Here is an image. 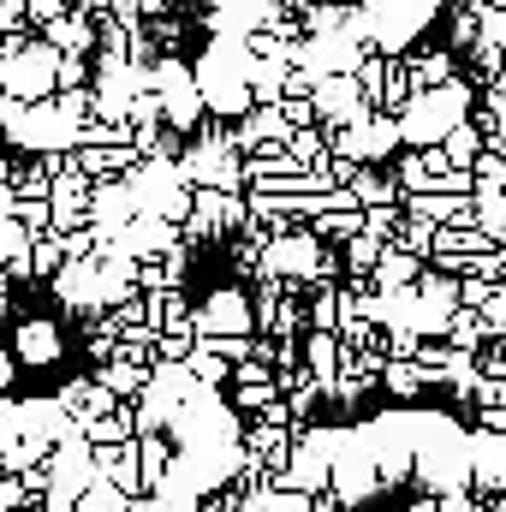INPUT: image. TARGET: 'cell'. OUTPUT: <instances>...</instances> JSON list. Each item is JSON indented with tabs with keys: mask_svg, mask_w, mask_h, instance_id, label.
I'll use <instances>...</instances> for the list:
<instances>
[{
	"mask_svg": "<svg viewBox=\"0 0 506 512\" xmlns=\"http://www.w3.org/2000/svg\"><path fill=\"white\" fill-rule=\"evenodd\" d=\"M18 435H24V399H6V393H0V453H6Z\"/></svg>",
	"mask_w": 506,
	"mask_h": 512,
	"instance_id": "5bb4252c",
	"label": "cell"
},
{
	"mask_svg": "<svg viewBox=\"0 0 506 512\" xmlns=\"http://www.w3.org/2000/svg\"><path fill=\"white\" fill-rule=\"evenodd\" d=\"M24 12H30V24L42 30V24H54L60 12H72V0H24Z\"/></svg>",
	"mask_w": 506,
	"mask_h": 512,
	"instance_id": "9a60e30c",
	"label": "cell"
},
{
	"mask_svg": "<svg viewBox=\"0 0 506 512\" xmlns=\"http://www.w3.org/2000/svg\"><path fill=\"white\" fill-rule=\"evenodd\" d=\"M381 382H387V393H399V399H411V393H423V382H435L417 358H387L381 364Z\"/></svg>",
	"mask_w": 506,
	"mask_h": 512,
	"instance_id": "30bf717a",
	"label": "cell"
},
{
	"mask_svg": "<svg viewBox=\"0 0 506 512\" xmlns=\"http://www.w3.org/2000/svg\"><path fill=\"white\" fill-rule=\"evenodd\" d=\"M381 256H387V239H376V233L364 227L358 239H346V251H340V262H346V268L358 274V286H364V280L376 274V262H381Z\"/></svg>",
	"mask_w": 506,
	"mask_h": 512,
	"instance_id": "9c48e42d",
	"label": "cell"
},
{
	"mask_svg": "<svg viewBox=\"0 0 506 512\" xmlns=\"http://www.w3.org/2000/svg\"><path fill=\"white\" fill-rule=\"evenodd\" d=\"M42 36H48L60 54H96V48H102V24H96V18H84L78 6H72V12H60L54 24H42Z\"/></svg>",
	"mask_w": 506,
	"mask_h": 512,
	"instance_id": "8992f818",
	"label": "cell"
},
{
	"mask_svg": "<svg viewBox=\"0 0 506 512\" xmlns=\"http://www.w3.org/2000/svg\"><path fill=\"white\" fill-rule=\"evenodd\" d=\"M417 262H423L417 251H405V245H387V256L376 262V274H370V280H376L381 292H393V286H411V280L423 274Z\"/></svg>",
	"mask_w": 506,
	"mask_h": 512,
	"instance_id": "ba28073f",
	"label": "cell"
},
{
	"mask_svg": "<svg viewBox=\"0 0 506 512\" xmlns=\"http://www.w3.org/2000/svg\"><path fill=\"white\" fill-rule=\"evenodd\" d=\"M90 376H102V382L114 387L120 399H137V393L149 387V376H155V364H137V358H126V352H120V358H108V364H96Z\"/></svg>",
	"mask_w": 506,
	"mask_h": 512,
	"instance_id": "52a82bcc",
	"label": "cell"
},
{
	"mask_svg": "<svg viewBox=\"0 0 506 512\" xmlns=\"http://www.w3.org/2000/svg\"><path fill=\"white\" fill-rule=\"evenodd\" d=\"M12 352L24 370H54L72 346H66V328L54 316H18L12 322Z\"/></svg>",
	"mask_w": 506,
	"mask_h": 512,
	"instance_id": "5b68a950",
	"label": "cell"
},
{
	"mask_svg": "<svg viewBox=\"0 0 506 512\" xmlns=\"http://www.w3.org/2000/svg\"><path fill=\"white\" fill-rule=\"evenodd\" d=\"M465 108H471V90L465 84H435V90H411V102L399 108V126H405V143L411 149H429V143H441L447 131L465 120Z\"/></svg>",
	"mask_w": 506,
	"mask_h": 512,
	"instance_id": "7a4b0ae2",
	"label": "cell"
},
{
	"mask_svg": "<svg viewBox=\"0 0 506 512\" xmlns=\"http://www.w3.org/2000/svg\"><path fill=\"white\" fill-rule=\"evenodd\" d=\"M60 90V48L36 30L18 54L0 60V96H18V102H42Z\"/></svg>",
	"mask_w": 506,
	"mask_h": 512,
	"instance_id": "3957f363",
	"label": "cell"
},
{
	"mask_svg": "<svg viewBox=\"0 0 506 512\" xmlns=\"http://www.w3.org/2000/svg\"><path fill=\"white\" fill-rule=\"evenodd\" d=\"M191 316H197V334H256V292L215 286Z\"/></svg>",
	"mask_w": 506,
	"mask_h": 512,
	"instance_id": "277c9868",
	"label": "cell"
},
{
	"mask_svg": "<svg viewBox=\"0 0 506 512\" xmlns=\"http://www.w3.org/2000/svg\"><path fill=\"white\" fill-rule=\"evenodd\" d=\"M137 6H143V18H161V12H167L173 0H137Z\"/></svg>",
	"mask_w": 506,
	"mask_h": 512,
	"instance_id": "ac0fdd59",
	"label": "cell"
},
{
	"mask_svg": "<svg viewBox=\"0 0 506 512\" xmlns=\"http://www.w3.org/2000/svg\"><path fill=\"white\" fill-rule=\"evenodd\" d=\"M78 126H84V120H72L54 96H42V102L0 96V137H6V143H18V149H30V155L72 149V143H78Z\"/></svg>",
	"mask_w": 506,
	"mask_h": 512,
	"instance_id": "6da1fadb",
	"label": "cell"
},
{
	"mask_svg": "<svg viewBox=\"0 0 506 512\" xmlns=\"http://www.w3.org/2000/svg\"><path fill=\"white\" fill-rule=\"evenodd\" d=\"M453 78V54H423V60H411V90H435V84H447Z\"/></svg>",
	"mask_w": 506,
	"mask_h": 512,
	"instance_id": "7c38bea8",
	"label": "cell"
},
{
	"mask_svg": "<svg viewBox=\"0 0 506 512\" xmlns=\"http://www.w3.org/2000/svg\"><path fill=\"white\" fill-rule=\"evenodd\" d=\"M441 149H447V161H459V167H471V161L483 155V137H477V126H465V120H459V126H453L447 137H441Z\"/></svg>",
	"mask_w": 506,
	"mask_h": 512,
	"instance_id": "8fae6325",
	"label": "cell"
},
{
	"mask_svg": "<svg viewBox=\"0 0 506 512\" xmlns=\"http://www.w3.org/2000/svg\"><path fill=\"white\" fill-rule=\"evenodd\" d=\"M36 245V233L18 221V215H0V262H12V256H24Z\"/></svg>",
	"mask_w": 506,
	"mask_h": 512,
	"instance_id": "4fadbf2b",
	"label": "cell"
},
{
	"mask_svg": "<svg viewBox=\"0 0 506 512\" xmlns=\"http://www.w3.org/2000/svg\"><path fill=\"white\" fill-rule=\"evenodd\" d=\"M483 429H489V435H506V405L501 399H483Z\"/></svg>",
	"mask_w": 506,
	"mask_h": 512,
	"instance_id": "e0dca14e",
	"label": "cell"
},
{
	"mask_svg": "<svg viewBox=\"0 0 506 512\" xmlns=\"http://www.w3.org/2000/svg\"><path fill=\"white\" fill-rule=\"evenodd\" d=\"M18 352H12V340H0V393H12V382H18Z\"/></svg>",
	"mask_w": 506,
	"mask_h": 512,
	"instance_id": "2e32d148",
	"label": "cell"
}]
</instances>
